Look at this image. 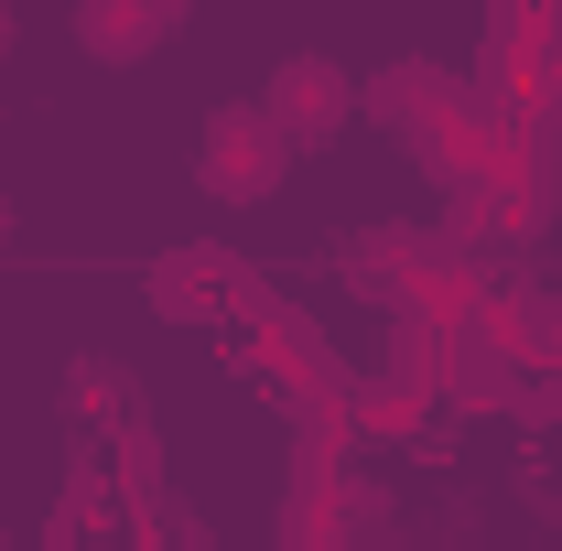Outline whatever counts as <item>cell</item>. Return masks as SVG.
I'll use <instances>...</instances> for the list:
<instances>
[{
    "mask_svg": "<svg viewBox=\"0 0 562 551\" xmlns=\"http://www.w3.org/2000/svg\"><path fill=\"white\" fill-rule=\"evenodd\" d=\"M281 173H292V140L271 131L260 98H227V109L195 120V184H206L216 206H271Z\"/></svg>",
    "mask_w": 562,
    "mask_h": 551,
    "instance_id": "1",
    "label": "cell"
},
{
    "mask_svg": "<svg viewBox=\"0 0 562 551\" xmlns=\"http://www.w3.org/2000/svg\"><path fill=\"white\" fill-rule=\"evenodd\" d=\"M260 109H271V131L292 140V162H303V151L347 140V120H357V76L336 66V55H281L271 87H260Z\"/></svg>",
    "mask_w": 562,
    "mask_h": 551,
    "instance_id": "2",
    "label": "cell"
},
{
    "mask_svg": "<svg viewBox=\"0 0 562 551\" xmlns=\"http://www.w3.org/2000/svg\"><path fill=\"white\" fill-rule=\"evenodd\" d=\"M238 271H249V260H238L227 238H184V249H162V260H151V281H140V292H151V314H162V325H195V336H216V325H227V292H238Z\"/></svg>",
    "mask_w": 562,
    "mask_h": 551,
    "instance_id": "3",
    "label": "cell"
},
{
    "mask_svg": "<svg viewBox=\"0 0 562 551\" xmlns=\"http://www.w3.org/2000/svg\"><path fill=\"white\" fill-rule=\"evenodd\" d=\"M476 76L508 87V98L552 87V0H497V11H487V44H476Z\"/></svg>",
    "mask_w": 562,
    "mask_h": 551,
    "instance_id": "4",
    "label": "cell"
},
{
    "mask_svg": "<svg viewBox=\"0 0 562 551\" xmlns=\"http://www.w3.org/2000/svg\"><path fill=\"white\" fill-rule=\"evenodd\" d=\"M140 519L120 508V486H109V465L98 454H76L66 465V497H55V519H44V551H120Z\"/></svg>",
    "mask_w": 562,
    "mask_h": 551,
    "instance_id": "5",
    "label": "cell"
},
{
    "mask_svg": "<svg viewBox=\"0 0 562 551\" xmlns=\"http://www.w3.org/2000/svg\"><path fill=\"white\" fill-rule=\"evenodd\" d=\"M476 336H487L497 357L530 379V368L552 357V292H541L530 271H497V281H487V303H476Z\"/></svg>",
    "mask_w": 562,
    "mask_h": 551,
    "instance_id": "6",
    "label": "cell"
},
{
    "mask_svg": "<svg viewBox=\"0 0 562 551\" xmlns=\"http://www.w3.org/2000/svg\"><path fill=\"white\" fill-rule=\"evenodd\" d=\"M173 0H76V55H98V66H140V55H162L173 44Z\"/></svg>",
    "mask_w": 562,
    "mask_h": 551,
    "instance_id": "7",
    "label": "cell"
},
{
    "mask_svg": "<svg viewBox=\"0 0 562 551\" xmlns=\"http://www.w3.org/2000/svg\"><path fill=\"white\" fill-rule=\"evenodd\" d=\"M508 390H519V368H508L487 336H443V368H432V421H443V412H454V421H487V412H508Z\"/></svg>",
    "mask_w": 562,
    "mask_h": 551,
    "instance_id": "8",
    "label": "cell"
},
{
    "mask_svg": "<svg viewBox=\"0 0 562 551\" xmlns=\"http://www.w3.org/2000/svg\"><path fill=\"white\" fill-rule=\"evenodd\" d=\"M422 260H432V227H412V216H379V227H357V238H347V260H336V271H347V292H379V303H390V292H401Z\"/></svg>",
    "mask_w": 562,
    "mask_h": 551,
    "instance_id": "9",
    "label": "cell"
},
{
    "mask_svg": "<svg viewBox=\"0 0 562 551\" xmlns=\"http://www.w3.org/2000/svg\"><path fill=\"white\" fill-rule=\"evenodd\" d=\"M443 98H454V66H432V55H401V66H379L368 87H357V109H368V120H390L401 140H412Z\"/></svg>",
    "mask_w": 562,
    "mask_h": 551,
    "instance_id": "10",
    "label": "cell"
},
{
    "mask_svg": "<svg viewBox=\"0 0 562 551\" xmlns=\"http://www.w3.org/2000/svg\"><path fill=\"white\" fill-rule=\"evenodd\" d=\"M432 432V401L401 390V379H379V368H357V401H347V443H422Z\"/></svg>",
    "mask_w": 562,
    "mask_h": 551,
    "instance_id": "11",
    "label": "cell"
},
{
    "mask_svg": "<svg viewBox=\"0 0 562 551\" xmlns=\"http://www.w3.org/2000/svg\"><path fill=\"white\" fill-rule=\"evenodd\" d=\"M98 465H109V486H120L131 519H162V508H173V497H162V443H151V421H120Z\"/></svg>",
    "mask_w": 562,
    "mask_h": 551,
    "instance_id": "12",
    "label": "cell"
},
{
    "mask_svg": "<svg viewBox=\"0 0 562 551\" xmlns=\"http://www.w3.org/2000/svg\"><path fill=\"white\" fill-rule=\"evenodd\" d=\"M562 216V162H530V173H508V238L519 249H541V227Z\"/></svg>",
    "mask_w": 562,
    "mask_h": 551,
    "instance_id": "13",
    "label": "cell"
},
{
    "mask_svg": "<svg viewBox=\"0 0 562 551\" xmlns=\"http://www.w3.org/2000/svg\"><path fill=\"white\" fill-rule=\"evenodd\" d=\"M508 421H530V432H541V421H562V379H552V368H530V379L508 390Z\"/></svg>",
    "mask_w": 562,
    "mask_h": 551,
    "instance_id": "14",
    "label": "cell"
},
{
    "mask_svg": "<svg viewBox=\"0 0 562 551\" xmlns=\"http://www.w3.org/2000/svg\"><path fill=\"white\" fill-rule=\"evenodd\" d=\"M541 368H552V379H562V292H552V357H541Z\"/></svg>",
    "mask_w": 562,
    "mask_h": 551,
    "instance_id": "15",
    "label": "cell"
},
{
    "mask_svg": "<svg viewBox=\"0 0 562 551\" xmlns=\"http://www.w3.org/2000/svg\"><path fill=\"white\" fill-rule=\"evenodd\" d=\"M11 227H22V216H11V195H0V249H11Z\"/></svg>",
    "mask_w": 562,
    "mask_h": 551,
    "instance_id": "16",
    "label": "cell"
},
{
    "mask_svg": "<svg viewBox=\"0 0 562 551\" xmlns=\"http://www.w3.org/2000/svg\"><path fill=\"white\" fill-rule=\"evenodd\" d=\"M120 551H151V541H140V530H131V541H120Z\"/></svg>",
    "mask_w": 562,
    "mask_h": 551,
    "instance_id": "17",
    "label": "cell"
},
{
    "mask_svg": "<svg viewBox=\"0 0 562 551\" xmlns=\"http://www.w3.org/2000/svg\"><path fill=\"white\" fill-rule=\"evenodd\" d=\"M0 44H11V11H0Z\"/></svg>",
    "mask_w": 562,
    "mask_h": 551,
    "instance_id": "18",
    "label": "cell"
}]
</instances>
